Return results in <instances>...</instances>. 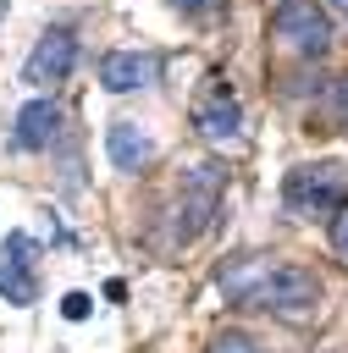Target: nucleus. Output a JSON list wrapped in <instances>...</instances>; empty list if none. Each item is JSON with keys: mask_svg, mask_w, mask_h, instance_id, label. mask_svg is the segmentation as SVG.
I'll return each mask as SVG.
<instances>
[{"mask_svg": "<svg viewBox=\"0 0 348 353\" xmlns=\"http://www.w3.org/2000/svg\"><path fill=\"white\" fill-rule=\"evenodd\" d=\"M221 188H226V171L215 160L193 165L182 176V199H177V221H171V243H193L210 221H215V204H221Z\"/></svg>", "mask_w": 348, "mask_h": 353, "instance_id": "3", "label": "nucleus"}, {"mask_svg": "<svg viewBox=\"0 0 348 353\" xmlns=\"http://www.w3.org/2000/svg\"><path fill=\"white\" fill-rule=\"evenodd\" d=\"M331 110L348 121V77H337V83H331Z\"/></svg>", "mask_w": 348, "mask_h": 353, "instance_id": "14", "label": "nucleus"}, {"mask_svg": "<svg viewBox=\"0 0 348 353\" xmlns=\"http://www.w3.org/2000/svg\"><path fill=\"white\" fill-rule=\"evenodd\" d=\"M271 28L298 55H326V44H331V22H326V11L315 0H276L271 6Z\"/></svg>", "mask_w": 348, "mask_h": 353, "instance_id": "5", "label": "nucleus"}, {"mask_svg": "<svg viewBox=\"0 0 348 353\" xmlns=\"http://www.w3.org/2000/svg\"><path fill=\"white\" fill-rule=\"evenodd\" d=\"M210 353H265L254 336H243V331H215L210 336Z\"/></svg>", "mask_w": 348, "mask_h": 353, "instance_id": "11", "label": "nucleus"}, {"mask_svg": "<svg viewBox=\"0 0 348 353\" xmlns=\"http://www.w3.org/2000/svg\"><path fill=\"white\" fill-rule=\"evenodd\" d=\"M55 132H61V110H55V99H28L22 110H17V149H50L55 143Z\"/></svg>", "mask_w": 348, "mask_h": 353, "instance_id": "10", "label": "nucleus"}, {"mask_svg": "<svg viewBox=\"0 0 348 353\" xmlns=\"http://www.w3.org/2000/svg\"><path fill=\"white\" fill-rule=\"evenodd\" d=\"M326 11H337V17H348V0H326Z\"/></svg>", "mask_w": 348, "mask_h": 353, "instance_id": "16", "label": "nucleus"}, {"mask_svg": "<svg viewBox=\"0 0 348 353\" xmlns=\"http://www.w3.org/2000/svg\"><path fill=\"white\" fill-rule=\"evenodd\" d=\"M0 298L17 309L39 303V243L28 232H6L0 243Z\"/></svg>", "mask_w": 348, "mask_h": 353, "instance_id": "4", "label": "nucleus"}, {"mask_svg": "<svg viewBox=\"0 0 348 353\" xmlns=\"http://www.w3.org/2000/svg\"><path fill=\"white\" fill-rule=\"evenodd\" d=\"M72 66H77V39H72L66 28H50V33L33 44V55H28V66H22V83L55 88V83L72 77Z\"/></svg>", "mask_w": 348, "mask_h": 353, "instance_id": "6", "label": "nucleus"}, {"mask_svg": "<svg viewBox=\"0 0 348 353\" xmlns=\"http://www.w3.org/2000/svg\"><path fill=\"white\" fill-rule=\"evenodd\" d=\"M105 154H110L116 171H144L160 149H155V138H149L138 121H110V132H105Z\"/></svg>", "mask_w": 348, "mask_h": 353, "instance_id": "9", "label": "nucleus"}, {"mask_svg": "<svg viewBox=\"0 0 348 353\" xmlns=\"http://www.w3.org/2000/svg\"><path fill=\"white\" fill-rule=\"evenodd\" d=\"M61 309H66V320H83V314H88V292H66Z\"/></svg>", "mask_w": 348, "mask_h": 353, "instance_id": "13", "label": "nucleus"}, {"mask_svg": "<svg viewBox=\"0 0 348 353\" xmlns=\"http://www.w3.org/2000/svg\"><path fill=\"white\" fill-rule=\"evenodd\" d=\"M171 6H177L182 17H204V11H215L221 0H171Z\"/></svg>", "mask_w": 348, "mask_h": 353, "instance_id": "15", "label": "nucleus"}, {"mask_svg": "<svg viewBox=\"0 0 348 353\" xmlns=\"http://www.w3.org/2000/svg\"><path fill=\"white\" fill-rule=\"evenodd\" d=\"M215 287L226 292V303L243 309H276V314H304L320 303V276L293 265V259H271V254H243L226 259L215 270Z\"/></svg>", "mask_w": 348, "mask_h": 353, "instance_id": "1", "label": "nucleus"}, {"mask_svg": "<svg viewBox=\"0 0 348 353\" xmlns=\"http://www.w3.org/2000/svg\"><path fill=\"white\" fill-rule=\"evenodd\" d=\"M193 127H199L204 138H215V143L243 132V105H238V94H232L221 77H210L204 94L193 99Z\"/></svg>", "mask_w": 348, "mask_h": 353, "instance_id": "7", "label": "nucleus"}, {"mask_svg": "<svg viewBox=\"0 0 348 353\" xmlns=\"http://www.w3.org/2000/svg\"><path fill=\"white\" fill-rule=\"evenodd\" d=\"M160 77V55L155 50H110L99 61V83L110 94H133V88H149Z\"/></svg>", "mask_w": 348, "mask_h": 353, "instance_id": "8", "label": "nucleus"}, {"mask_svg": "<svg viewBox=\"0 0 348 353\" xmlns=\"http://www.w3.org/2000/svg\"><path fill=\"white\" fill-rule=\"evenodd\" d=\"M282 204L293 215H331L348 204V165L342 160H315V165H293L282 182Z\"/></svg>", "mask_w": 348, "mask_h": 353, "instance_id": "2", "label": "nucleus"}, {"mask_svg": "<svg viewBox=\"0 0 348 353\" xmlns=\"http://www.w3.org/2000/svg\"><path fill=\"white\" fill-rule=\"evenodd\" d=\"M331 248L348 259V204H342V210H337V221H331Z\"/></svg>", "mask_w": 348, "mask_h": 353, "instance_id": "12", "label": "nucleus"}]
</instances>
